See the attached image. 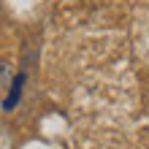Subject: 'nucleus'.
I'll return each instance as SVG.
<instances>
[{
	"instance_id": "nucleus-1",
	"label": "nucleus",
	"mask_w": 149,
	"mask_h": 149,
	"mask_svg": "<svg viewBox=\"0 0 149 149\" xmlns=\"http://www.w3.org/2000/svg\"><path fill=\"white\" fill-rule=\"evenodd\" d=\"M24 81H27V76H24V73H16V76H14L11 92H8V98L3 100V109H6V111L16 109V103H19V98H22V87H24Z\"/></svg>"
},
{
	"instance_id": "nucleus-2",
	"label": "nucleus",
	"mask_w": 149,
	"mask_h": 149,
	"mask_svg": "<svg viewBox=\"0 0 149 149\" xmlns=\"http://www.w3.org/2000/svg\"><path fill=\"white\" fill-rule=\"evenodd\" d=\"M3 73H6V63L0 60V79H3Z\"/></svg>"
}]
</instances>
